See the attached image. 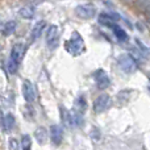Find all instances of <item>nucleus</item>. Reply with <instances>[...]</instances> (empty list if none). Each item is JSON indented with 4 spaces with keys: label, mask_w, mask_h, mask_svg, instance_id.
I'll list each match as a JSON object with an SVG mask.
<instances>
[{
    "label": "nucleus",
    "mask_w": 150,
    "mask_h": 150,
    "mask_svg": "<svg viewBox=\"0 0 150 150\" xmlns=\"http://www.w3.org/2000/svg\"><path fill=\"white\" fill-rule=\"evenodd\" d=\"M65 47L71 55H79L84 52V41L78 33H73V37L66 41Z\"/></svg>",
    "instance_id": "1"
},
{
    "label": "nucleus",
    "mask_w": 150,
    "mask_h": 150,
    "mask_svg": "<svg viewBox=\"0 0 150 150\" xmlns=\"http://www.w3.org/2000/svg\"><path fill=\"white\" fill-rule=\"evenodd\" d=\"M117 63L125 74H133L137 70V62L130 54H121L117 59Z\"/></svg>",
    "instance_id": "2"
},
{
    "label": "nucleus",
    "mask_w": 150,
    "mask_h": 150,
    "mask_svg": "<svg viewBox=\"0 0 150 150\" xmlns=\"http://www.w3.org/2000/svg\"><path fill=\"white\" fill-rule=\"evenodd\" d=\"M59 42V29L57 25H50L46 32V45L50 50L57 49Z\"/></svg>",
    "instance_id": "3"
},
{
    "label": "nucleus",
    "mask_w": 150,
    "mask_h": 150,
    "mask_svg": "<svg viewBox=\"0 0 150 150\" xmlns=\"http://www.w3.org/2000/svg\"><path fill=\"white\" fill-rule=\"evenodd\" d=\"M75 13H76L78 17L87 20V18H92L96 15V8L92 4H88V3L87 4H79L75 8Z\"/></svg>",
    "instance_id": "4"
},
{
    "label": "nucleus",
    "mask_w": 150,
    "mask_h": 150,
    "mask_svg": "<svg viewBox=\"0 0 150 150\" xmlns=\"http://www.w3.org/2000/svg\"><path fill=\"white\" fill-rule=\"evenodd\" d=\"M111 105V98L107 93H100L93 101V111L96 113H101V112L107 111L108 107Z\"/></svg>",
    "instance_id": "5"
},
{
    "label": "nucleus",
    "mask_w": 150,
    "mask_h": 150,
    "mask_svg": "<svg viewBox=\"0 0 150 150\" xmlns=\"http://www.w3.org/2000/svg\"><path fill=\"white\" fill-rule=\"evenodd\" d=\"M93 78H95V82H96L98 88H100V90H105V88H108L109 84H111V79H109V76L107 75L105 71L101 70V69L93 74Z\"/></svg>",
    "instance_id": "6"
},
{
    "label": "nucleus",
    "mask_w": 150,
    "mask_h": 150,
    "mask_svg": "<svg viewBox=\"0 0 150 150\" xmlns=\"http://www.w3.org/2000/svg\"><path fill=\"white\" fill-rule=\"evenodd\" d=\"M25 45L21 44V42H18V44L13 45L12 47V52H11V61H13V62L16 63V65H18V63L23 61L24 58V54H25Z\"/></svg>",
    "instance_id": "7"
},
{
    "label": "nucleus",
    "mask_w": 150,
    "mask_h": 150,
    "mask_svg": "<svg viewBox=\"0 0 150 150\" xmlns=\"http://www.w3.org/2000/svg\"><path fill=\"white\" fill-rule=\"evenodd\" d=\"M23 93H24V99H25L28 103H34L36 101V91L34 87L29 80H24L23 83Z\"/></svg>",
    "instance_id": "8"
},
{
    "label": "nucleus",
    "mask_w": 150,
    "mask_h": 150,
    "mask_svg": "<svg viewBox=\"0 0 150 150\" xmlns=\"http://www.w3.org/2000/svg\"><path fill=\"white\" fill-rule=\"evenodd\" d=\"M50 138H52L54 145H61V142L63 140V130L59 125L54 124L50 127Z\"/></svg>",
    "instance_id": "9"
},
{
    "label": "nucleus",
    "mask_w": 150,
    "mask_h": 150,
    "mask_svg": "<svg viewBox=\"0 0 150 150\" xmlns=\"http://www.w3.org/2000/svg\"><path fill=\"white\" fill-rule=\"evenodd\" d=\"M45 28H46V23H45V21H38V23H36V25L33 26V29H32V32H30V42L36 41V40L41 36L42 30H44Z\"/></svg>",
    "instance_id": "10"
},
{
    "label": "nucleus",
    "mask_w": 150,
    "mask_h": 150,
    "mask_svg": "<svg viewBox=\"0 0 150 150\" xmlns=\"http://www.w3.org/2000/svg\"><path fill=\"white\" fill-rule=\"evenodd\" d=\"M34 137H36L37 142H38L40 145H45V144L47 142V130L42 127L37 128L36 132H34Z\"/></svg>",
    "instance_id": "11"
},
{
    "label": "nucleus",
    "mask_w": 150,
    "mask_h": 150,
    "mask_svg": "<svg viewBox=\"0 0 150 150\" xmlns=\"http://www.w3.org/2000/svg\"><path fill=\"white\" fill-rule=\"evenodd\" d=\"M61 117H62V121L63 124L66 125V127H73L74 125V120H73V113L71 112H69L66 108H63V107H61Z\"/></svg>",
    "instance_id": "12"
},
{
    "label": "nucleus",
    "mask_w": 150,
    "mask_h": 150,
    "mask_svg": "<svg viewBox=\"0 0 150 150\" xmlns=\"http://www.w3.org/2000/svg\"><path fill=\"white\" fill-rule=\"evenodd\" d=\"M112 30H113L115 36L117 37V40H119V41H122V42H127V41H128V34H127V32H125L122 28H120L117 24L112 26Z\"/></svg>",
    "instance_id": "13"
},
{
    "label": "nucleus",
    "mask_w": 150,
    "mask_h": 150,
    "mask_svg": "<svg viewBox=\"0 0 150 150\" xmlns=\"http://www.w3.org/2000/svg\"><path fill=\"white\" fill-rule=\"evenodd\" d=\"M18 16L21 18H26V20H30L34 17V8L32 7H23L18 11Z\"/></svg>",
    "instance_id": "14"
},
{
    "label": "nucleus",
    "mask_w": 150,
    "mask_h": 150,
    "mask_svg": "<svg viewBox=\"0 0 150 150\" xmlns=\"http://www.w3.org/2000/svg\"><path fill=\"white\" fill-rule=\"evenodd\" d=\"M3 124H4V129L5 130H12L15 127V117L12 113H7L3 119Z\"/></svg>",
    "instance_id": "15"
},
{
    "label": "nucleus",
    "mask_w": 150,
    "mask_h": 150,
    "mask_svg": "<svg viewBox=\"0 0 150 150\" xmlns=\"http://www.w3.org/2000/svg\"><path fill=\"white\" fill-rule=\"evenodd\" d=\"M84 109H86L84 98H83V96H79V98H78V100L75 101V112L83 115V113H84Z\"/></svg>",
    "instance_id": "16"
},
{
    "label": "nucleus",
    "mask_w": 150,
    "mask_h": 150,
    "mask_svg": "<svg viewBox=\"0 0 150 150\" xmlns=\"http://www.w3.org/2000/svg\"><path fill=\"white\" fill-rule=\"evenodd\" d=\"M15 30H16V23L15 21H8V23H5V25H4L3 34H4V36H11Z\"/></svg>",
    "instance_id": "17"
},
{
    "label": "nucleus",
    "mask_w": 150,
    "mask_h": 150,
    "mask_svg": "<svg viewBox=\"0 0 150 150\" xmlns=\"http://www.w3.org/2000/svg\"><path fill=\"white\" fill-rule=\"evenodd\" d=\"M137 4L140 7V9L144 11L150 18V0H138Z\"/></svg>",
    "instance_id": "18"
},
{
    "label": "nucleus",
    "mask_w": 150,
    "mask_h": 150,
    "mask_svg": "<svg viewBox=\"0 0 150 150\" xmlns=\"http://www.w3.org/2000/svg\"><path fill=\"white\" fill-rule=\"evenodd\" d=\"M21 148L23 150H30L32 149V138L30 136L24 134L23 138H21Z\"/></svg>",
    "instance_id": "19"
},
{
    "label": "nucleus",
    "mask_w": 150,
    "mask_h": 150,
    "mask_svg": "<svg viewBox=\"0 0 150 150\" xmlns=\"http://www.w3.org/2000/svg\"><path fill=\"white\" fill-rule=\"evenodd\" d=\"M7 70L9 74H16V71H17V65H16L13 61L8 59V63H7Z\"/></svg>",
    "instance_id": "20"
},
{
    "label": "nucleus",
    "mask_w": 150,
    "mask_h": 150,
    "mask_svg": "<svg viewBox=\"0 0 150 150\" xmlns=\"http://www.w3.org/2000/svg\"><path fill=\"white\" fill-rule=\"evenodd\" d=\"M136 44L140 46V50L144 53V54H145V55H150V50L148 49V46H145V45H144L138 38H136Z\"/></svg>",
    "instance_id": "21"
},
{
    "label": "nucleus",
    "mask_w": 150,
    "mask_h": 150,
    "mask_svg": "<svg viewBox=\"0 0 150 150\" xmlns=\"http://www.w3.org/2000/svg\"><path fill=\"white\" fill-rule=\"evenodd\" d=\"M9 150H20V144L16 138H11L9 140Z\"/></svg>",
    "instance_id": "22"
}]
</instances>
